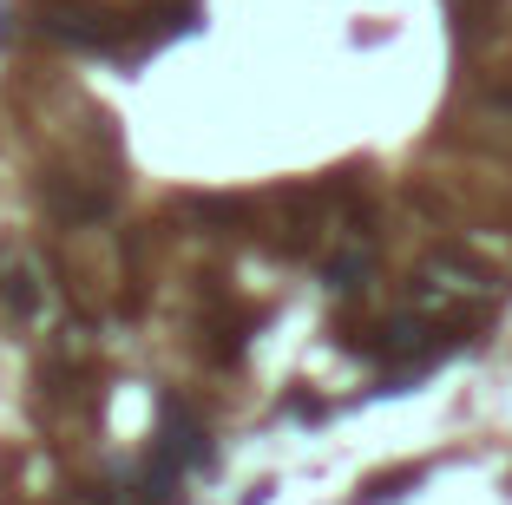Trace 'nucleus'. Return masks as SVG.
Returning a JSON list of instances; mask_svg holds the SVG:
<instances>
[{"instance_id":"f257e3e1","label":"nucleus","mask_w":512,"mask_h":505,"mask_svg":"<svg viewBox=\"0 0 512 505\" xmlns=\"http://www.w3.org/2000/svg\"><path fill=\"white\" fill-rule=\"evenodd\" d=\"M421 283L427 289H440V296H453V302H493L499 296V276L480 263V256H467V250H453V243H440V250H427V263H421Z\"/></svg>"},{"instance_id":"f03ea898","label":"nucleus","mask_w":512,"mask_h":505,"mask_svg":"<svg viewBox=\"0 0 512 505\" xmlns=\"http://www.w3.org/2000/svg\"><path fill=\"white\" fill-rule=\"evenodd\" d=\"M486 105H499V112L512 119V79H499V86H486Z\"/></svg>"}]
</instances>
